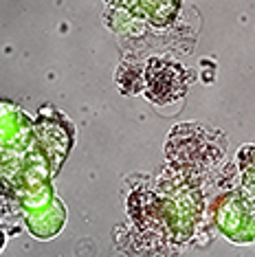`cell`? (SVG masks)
<instances>
[{
	"mask_svg": "<svg viewBox=\"0 0 255 257\" xmlns=\"http://www.w3.org/2000/svg\"><path fill=\"white\" fill-rule=\"evenodd\" d=\"M3 244H5V233L0 231V248H3Z\"/></svg>",
	"mask_w": 255,
	"mask_h": 257,
	"instance_id": "obj_1",
	"label": "cell"
}]
</instances>
